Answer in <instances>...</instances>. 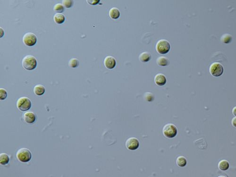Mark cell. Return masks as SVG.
<instances>
[{
    "mask_svg": "<svg viewBox=\"0 0 236 177\" xmlns=\"http://www.w3.org/2000/svg\"><path fill=\"white\" fill-rule=\"evenodd\" d=\"M232 113L234 115L236 116V106L233 109Z\"/></svg>",
    "mask_w": 236,
    "mask_h": 177,
    "instance_id": "30",
    "label": "cell"
},
{
    "mask_svg": "<svg viewBox=\"0 0 236 177\" xmlns=\"http://www.w3.org/2000/svg\"><path fill=\"white\" fill-rule=\"evenodd\" d=\"M151 55L148 52H143L139 55V59L141 62H146L150 61Z\"/></svg>",
    "mask_w": 236,
    "mask_h": 177,
    "instance_id": "15",
    "label": "cell"
},
{
    "mask_svg": "<svg viewBox=\"0 0 236 177\" xmlns=\"http://www.w3.org/2000/svg\"><path fill=\"white\" fill-rule=\"evenodd\" d=\"M23 120L28 123H33L36 120V115L32 111H27L23 115Z\"/></svg>",
    "mask_w": 236,
    "mask_h": 177,
    "instance_id": "9",
    "label": "cell"
},
{
    "mask_svg": "<svg viewBox=\"0 0 236 177\" xmlns=\"http://www.w3.org/2000/svg\"><path fill=\"white\" fill-rule=\"evenodd\" d=\"M79 60L77 58H72L69 60V67L72 68H76L79 66Z\"/></svg>",
    "mask_w": 236,
    "mask_h": 177,
    "instance_id": "21",
    "label": "cell"
},
{
    "mask_svg": "<svg viewBox=\"0 0 236 177\" xmlns=\"http://www.w3.org/2000/svg\"><path fill=\"white\" fill-rule=\"evenodd\" d=\"M109 15L110 18L112 19H117L120 16V11L117 8L113 7L110 10Z\"/></svg>",
    "mask_w": 236,
    "mask_h": 177,
    "instance_id": "13",
    "label": "cell"
},
{
    "mask_svg": "<svg viewBox=\"0 0 236 177\" xmlns=\"http://www.w3.org/2000/svg\"><path fill=\"white\" fill-rule=\"evenodd\" d=\"M62 4L64 7L69 9L72 7L74 5V1L72 0H63Z\"/></svg>",
    "mask_w": 236,
    "mask_h": 177,
    "instance_id": "23",
    "label": "cell"
},
{
    "mask_svg": "<svg viewBox=\"0 0 236 177\" xmlns=\"http://www.w3.org/2000/svg\"><path fill=\"white\" fill-rule=\"evenodd\" d=\"M54 10L55 12L61 13L64 11V7L62 5V4H57L54 6Z\"/></svg>",
    "mask_w": 236,
    "mask_h": 177,
    "instance_id": "22",
    "label": "cell"
},
{
    "mask_svg": "<svg viewBox=\"0 0 236 177\" xmlns=\"http://www.w3.org/2000/svg\"><path fill=\"white\" fill-rule=\"evenodd\" d=\"M54 20L56 24H61L64 23L65 20L64 15L61 13H56L54 16Z\"/></svg>",
    "mask_w": 236,
    "mask_h": 177,
    "instance_id": "14",
    "label": "cell"
},
{
    "mask_svg": "<svg viewBox=\"0 0 236 177\" xmlns=\"http://www.w3.org/2000/svg\"><path fill=\"white\" fill-rule=\"evenodd\" d=\"M145 98L147 101L151 102L153 100L154 97L152 93H146L145 95Z\"/></svg>",
    "mask_w": 236,
    "mask_h": 177,
    "instance_id": "26",
    "label": "cell"
},
{
    "mask_svg": "<svg viewBox=\"0 0 236 177\" xmlns=\"http://www.w3.org/2000/svg\"><path fill=\"white\" fill-rule=\"evenodd\" d=\"M218 167L220 169V170L224 171L229 169L230 164L227 160H223L219 162Z\"/></svg>",
    "mask_w": 236,
    "mask_h": 177,
    "instance_id": "16",
    "label": "cell"
},
{
    "mask_svg": "<svg viewBox=\"0 0 236 177\" xmlns=\"http://www.w3.org/2000/svg\"><path fill=\"white\" fill-rule=\"evenodd\" d=\"M23 42L28 47H33L37 42V37L34 33L31 32L27 33L23 37Z\"/></svg>",
    "mask_w": 236,
    "mask_h": 177,
    "instance_id": "6",
    "label": "cell"
},
{
    "mask_svg": "<svg viewBox=\"0 0 236 177\" xmlns=\"http://www.w3.org/2000/svg\"><path fill=\"white\" fill-rule=\"evenodd\" d=\"M210 72L213 76L214 77H219L223 74V68L220 63L216 62L212 64L210 66Z\"/></svg>",
    "mask_w": 236,
    "mask_h": 177,
    "instance_id": "7",
    "label": "cell"
},
{
    "mask_svg": "<svg viewBox=\"0 0 236 177\" xmlns=\"http://www.w3.org/2000/svg\"><path fill=\"white\" fill-rule=\"evenodd\" d=\"M104 64L105 67L109 69H112L115 67L116 61L112 56H107L104 60Z\"/></svg>",
    "mask_w": 236,
    "mask_h": 177,
    "instance_id": "10",
    "label": "cell"
},
{
    "mask_svg": "<svg viewBox=\"0 0 236 177\" xmlns=\"http://www.w3.org/2000/svg\"><path fill=\"white\" fill-rule=\"evenodd\" d=\"M155 82L156 84L158 86H163L166 83V78L165 76L163 74H158L155 76Z\"/></svg>",
    "mask_w": 236,
    "mask_h": 177,
    "instance_id": "11",
    "label": "cell"
},
{
    "mask_svg": "<svg viewBox=\"0 0 236 177\" xmlns=\"http://www.w3.org/2000/svg\"><path fill=\"white\" fill-rule=\"evenodd\" d=\"M31 155L30 151L26 148L19 149L16 154L18 159L22 162H28L31 158Z\"/></svg>",
    "mask_w": 236,
    "mask_h": 177,
    "instance_id": "2",
    "label": "cell"
},
{
    "mask_svg": "<svg viewBox=\"0 0 236 177\" xmlns=\"http://www.w3.org/2000/svg\"><path fill=\"white\" fill-rule=\"evenodd\" d=\"M17 106L21 111H27L31 107V102L27 97H21L18 100Z\"/></svg>",
    "mask_w": 236,
    "mask_h": 177,
    "instance_id": "3",
    "label": "cell"
},
{
    "mask_svg": "<svg viewBox=\"0 0 236 177\" xmlns=\"http://www.w3.org/2000/svg\"><path fill=\"white\" fill-rule=\"evenodd\" d=\"M163 135L168 138H173L177 134L176 127L171 123L167 124L163 127Z\"/></svg>",
    "mask_w": 236,
    "mask_h": 177,
    "instance_id": "4",
    "label": "cell"
},
{
    "mask_svg": "<svg viewBox=\"0 0 236 177\" xmlns=\"http://www.w3.org/2000/svg\"><path fill=\"white\" fill-rule=\"evenodd\" d=\"M231 123H232V124L233 126L236 127V117L232 118Z\"/></svg>",
    "mask_w": 236,
    "mask_h": 177,
    "instance_id": "28",
    "label": "cell"
},
{
    "mask_svg": "<svg viewBox=\"0 0 236 177\" xmlns=\"http://www.w3.org/2000/svg\"><path fill=\"white\" fill-rule=\"evenodd\" d=\"M232 39V37L230 34H225L222 37V41L223 43L225 44H228L230 43Z\"/></svg>",
    "mask_w": 236,
    "mask_h": 177,
    "instance_id": "24",
    "label": "cell"
},
{
    "mask_svg": "<svg viewBox=\"0 0 236 177\" xmlns=\"http://www.w3.org/2000/svg\"><path fill=\"white\" fill-rule=\"evenodd\" d=\"M10 158L7 154L1 153L0 154V164L1 165H5L8 164Z\"/></svg>",
    "mask_w": 236,
    "mask_h": 177,
    "instance_id": "18",
    "label": "cell"
},
{
    "mask_svg": "<svg viewBox=\"0 0 236 177\" xmlns=\"http://www.w3.org/2000/svg\"><path fill=\"white\" fill-rule=\"evenodd\" d=\"M157 63L159 66H166L170 64L169 60L165 57H160L157 59Z\"/></svg>",
    "mask_w": 236,
    "mask_h": 177,
    "instance_id": "17",
    "label": "cell"
},
{
    "mask_svg": "<svg viewBox=\"0 0 236 177\" xmlns=\"http://www.w3.org/2000/svg\"><path fill=\"white\" fill-rule=\"evenodd\" d=\"M218 177H226L225 176H223V175H220V176H218Z\"/></svg>",
    "mask_w": 236,
    "mask_h": 177,
    "instance_id": "31",
    "label": "cell"
},
{
    "mask_svg": "<svg viewBox=\"0 0 236 177\" xmlns=\"http://www.w3.org/2000/svg\"><path fill=\"white\" fill-rule=\"evenodd\" d=\"M177 164L180 167H183L186 165L187 164V160L184 157L180 156L178 157L176 160Z\"/></svg>",
    "mask_w": 236,
    "mask_h": 177,
    "instance_id": "19",
    "label": "cell"
},
{
    "mask_svg": "<svg viewBox=\"0 0 236 177\" xmlns=\"http://www.w3.org/2000/svg\"><path fill=\"white\" fill-rule=\"evenodd\" d=\"M7 97V92L4 88H1L0 89V99L1 100H4Z\"/></svg>",
    "mask_w": 236,
    "mask_h": 177,
    "instance_id": "25",
    "label": "cell"
},
{
    "mask_svg": "<svg viewBox=\"0 0 236 177\" xmlns=\"http://www.w3.org/2000/svg\"><path fill=\"white\" fill-rule=\"evenodd\" d=\"M23 67L27 71H32L37 66V59L32 55H27L22 60Z\"/></svg>",
    "mask_w": 236,
    "mask_h": 177,
    "instance_id": "1",
    "label": "cell"
},
{
    "mask_svg": "<svg viewBox=\"0 0 236 177\" xmlns=\"http://www.w3.org/2000/svg\"><path fill=\"white\" fill-rule=\"evenodd\" d=\"M196 142H197L198 147L200 149H206L207 147V142L204 140V138H200L199 140H197L196 141Z\"/></svg>",
    "mask_w": 236,
    "mask_h": 177,
    "instance_id": "20",
    "label": "cell"
},
{
    "mask_svg": "<svg viewBox=\"0 0 236 177\" xmlns=\"http://www.w3.org/2000/svg\"><path fill=\"white\" fill-rule=\"evenodd\" d=\"M45 87L42 85H37L35 86L34 88V92L35 94L38 96H41L44 94L45 93Z\"/></svg>",
    "mask_w": 236,
    "mask_h": 177,
    "instance_id": "12",
    "label": "cell"
},
{
    "mask_svg": "<svg viewBox=\"0 0 236 177\" xmlns=\"http://www.w3.org/2000/svg\"><path fill=\"white\" fill-rule=\"evenodd\" d=\"M86 1L90 5H95L98 4L100 2V0H87Z\"/></svg>",
    "mask_w": 236,
    "mask_h": 177,
    "instance_id": "27",
    "label": "cell"
},
{
    "mask_svg": "<svg viewBox=\"0 0 236 177\" xmlns=\"http://www.w3.org/2000/svg\"><path fill=\"white\" fill-rule=\"evenodd\" d=\"M156 50L159 54H167L170 50V44L168 41L162 39L159 41L156 44Z\"/></svg>",
    "mask_w": 236,
    "mask_h": 177,
    "instance_id": "5",
    "label": "cell"
},
{
    "mask_svg": "<svg viewBox=\"0 0 236 177\" xmlns=\"http://www.w3.org/2000/svg\"><path fill=\"white\" fill-rule=\"evenodd\" d=\"M4 34V30H3V28H1V38L3 37Z\"/></svg>",
    "mask_w": 236,
    "mask_h": 177,
    "instance_id": "29",
    "label": "cell"
},
{
    "mask_svg": "<svg viewBox=\"0 0 236 177\" xmlns=\"http://www.w3.org/2000/svg\"><path fill=\"white\" fill-rule=\"evenodd\" d=\"M139 143L137 138L132 137L127 139L126 142V147L130 150H135L138 149Z\"/></svg>",
    "mask_w": 236,
    "mask_h": 177,
    "instance_id": "8",
    "label": "cell"
}]
</instances>
